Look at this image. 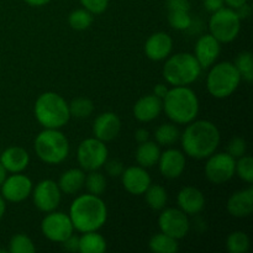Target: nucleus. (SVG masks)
I'll return each instance as SVG.
<instances>
[{
    "instance_id": "1",
    "label": "nucleus",
    "mask_w": 253,
    "mask_h": 253,
    "mask_svg": "<svg viewBox=\"0 0 253 253\" xmlns=\"http://www.w3.org/2000/svg\"><path fill=\"white\" fill-rule=\"evenodd\" d=\"M185 155L195 160H204L216 151L220 143V131L209 120L192 121L180 135Z\"/></svg>"
},
{
    "instance_id": "2",
    "label": "nucleus",
    "mask_w": 253,
    "mask_h": 253,
    "mask_svg": "<svg viewBox=\"0 0 253 253\" xmlns=\"http://www.w3.org/2000/svg\"><path fill=\"white\" fill-rule=\"evenodd\" d=\"M69 217L74 230L82 234L98 231L108 220V208L100 197L88 193L73 200L69 208Z\"/></svg>"
},
{
    "instance_id": "3",
    "label": "nucleus",
    "mask_w": 253,
    "mask_h": 253,
    "mask_svg": "<svg viewBox=\"0 0 253 253\" xmlns=\"http://www.w3.org/2000/svg\"><path fill=\"white\" fill-rule=\"evenodd\" d=\"M162 103L166 115L178 125H188L199 114V99L188 85L169 89Z\"/></svg>"
},
{
    "instance_id": "4",
    "label": "nucleus",
    "mask_w": 253,
    "mask_h": 253,
    "mask_svg": "<svg viewBox=\"0 0 253 253\" xmlns=\"http://www.w3.org/2000/svg\"><path fill=\"white\" fill-rule=\"evenodd\" d=\"M36 120L44 128H61L71 119L68 103L63 96L54 91H46L35 103Z\"/></svg>"
},
{
    "instance_id": "5",
    "label": "nucleus",
    "mask_w": 253,
    "mask_h": 253,
    "mask_svg": "<svg viewBox=\"0 0 253 253\" xmlns=\"http://www.w3.org/2000/svg\"><path fill=\"white\" fill-rule=\"evenodd\" d=\"M202 69L194 54L182 52L168 57L163 67V77L172 85L184 86L194 83L199 78Z\"/></svg>"
},
{
    "instance_id": "6",
    "label": "nucleus",
    "mask_w": 253,
    "mask_h": 253,
    "mask_svg": "<svg viewBox=\"0 0 253 253\" xmlns=\"http://www.w3.org/2000/svg\"><path fill=\"white\" fill-rule=\"evenodd\" d=\"M35 152L46 165H59L69 155V142L59 128H44L35 138Z\"/></svg>"
},
{
    "instance_id": "7",
    "label": "nucleus",
    "mask_w": 253,
    "mask_h": 253,
    "mask_svg": "<svg viewBox=\"0 0 253 253\" xmlns=\"http://www.w3.org/2000/svg\"><path fill=\"white\" fill-rule=\"evenodd\" d=\"M241 81V76L234 63L221 62L210 69L207 78V88L214 98L225 99L235 93Z\"/></svg>"
},
{
    "instance_id": "8",
    "label": "nucleus",
    "mask_w": 253,
    "mask_h": 253,
    "mask_svg": "<svg viewBox=\"0 0 253 253\" xmlns=\"http://www.w3.org/2000/svg\"><path fill=\"white\" fill-rule=\"evenodd\" d=\"M209 30L210 34L220 43H229L239 36L241 30V19L237 16L234 9L224 6L212 12L209 20Z\"/></svg>"
},
{
    "instance_id": "9",
    "label": "nucleus",
    "mask_w": 253,
    "mask_h": 253,
    "mask_svg": "<svg viewBox=\"0 0 253 253\" xmlns=\"http://www.w3.org/2000/svg\"><path fill=\"white\" fill-rule=\"evenodd\" d=\"M109 156L105 142L95 137H89L82 141L77 150V160L81 168L86 172L98 170L104 166Z\"/></svg>"
},
{
    "instance_id": "10",
    "label": "nucleus",
    "mask_w": 253,
    "mask_h": 253,
    "mask_svg": "<svg viewBox=\"0 0 253 253\" xmlns=\"http://www.w3.org/2000/svg\"><path fill=\"white\" fill-rule=\"evenodd\" d=\"M235 165L236 160L227 152H214L208 157L204 169L205 175L212 184H224L234 177Z\"/></svg>"
},
{
    "instance_id": "11",
    "label": "nucleus",
    "mask_w": 253,
    "mask_h": 253,
    "mask_svg": "<svg viewBox=\"0 0 253 253\" xmlns=\"http://www.w3.org/2000/svg\"><path fill=\"white\" fill-rule=\"evenodd\" d=\"M41 231L49 241L62 244L67 237L74 234V227L69 215L61 211L47 212L41 222Z\"/></svg>"
},
{
    "instance_id": "12",
    "label": "nucleus",
    "mask_w": 253,
    "mask_h": 253,
    "mask_svg": "<svg viewBox=\"0 0 253 253\" xmlns=\"http://www.w3.org/2000/svg\"><path fill=\"white\" fill-rule=\"evenodd\" d=\"M158 226L161 232L175 240H180L187 236L189 232L190 222L188 215L182 210L168 208V209H162V212L158 217Z\"/></svg>"
},
{
    "instance_id": "13",
    "label": "nucleus",
    "mask_w": 253,
    "mask_h": 253,
    "mask_svg": "<svg viewBox=\"0 0 253 253\" xmlns=\"http://www.w3.org/2000/svg\"><path fill=\"white\" fill-rule=\"evenodd\" d=\"M31 194L35 207L40 211L46 212V214L58 208L62 198V192L58 187V183L52 179L41 180L32 189Z\"/></svg>"
},
{
    "instance_id": "14",
    "label": "nucleus",
    "mask_w": 253,
    "mask_h": 253,
    "mask_svg": "<svg viewBox=\"0 0 253 253\" xmlns=\"http://www.w3.org/2000/svg\"><path fill=\"white\" fill-rule=\"evenodd\" d=\"M0 189H1V197L6 202L21 203L31 195L34 184L27 175L21 173H12L11 175L6 177Z\"/></svg>"
},
{
    "instance_id": "15",
    "label": "nucleus",
    "mask_w": 253,
    "mask_h": 253,
    "mask_svg": "<svg viewBox=\"0 0 253 253\" xmlns=\"http://www.w3.org/2000/svg\"><path fill=\"white\" fill-rule=\"evenodd\" d=\"M220 44L221 43L211 34L203 35L198 39L194 47V57L202 68H209L215 63L221 52Z\"/></svg>"
},
{
    "instance_id": "16",
    "label": "nucleus",
    "mask_w": 253,
    "mask_h": 253,
    "mask_svg": "<svg viewBox=\"0 0 253 253\" xmlns=\"http://www.w3.org/2000/svg\"><path fill=\"white\" fill-rule=\"evenodd\" d=\"M121 130L120 118L115 113L106 111L100 114L98 118L94 120L93 124V133L94 137L103 142H110L115 140Z\"/></svg>"
},
{
    "instance_id": "17",
    "label": "nucleus",
    "mask_w": 253,
    "mask_h": 253,
    "mask_svg": "<svg viewBox=\"0 0 253 253\" xmlns=\"http://www.w3.org/2000/svg\"><path fill=\"white\" fill-rule=\"evenodd\" d=\"M158 166L163 177L168 179H175L180 177L185 169L184 153L175 148H168L165 152H161Z\"/></svg>"
},
{
    "instance_id": "18",
    "label": "nucleus",
    "mask_w": 253,
    "mask_h": 253,
    "mask_svg": "<svg viewBox=\"0 0 253 253\" xmlns=\"http://www.w3.org/2000/svg\"><path fill=\"white\" fill-rule=\"evenodd\" d=\"M124 188L130 194L142 195L151 185V177L147 170L141 166H132L124 169L121 174Z\"/></svg>"
},
{
    "instance_id": "19",
    "label": "nucleus",
    "mask_w": 253,
    "mask_h": 253,
    "mask_svg": "<svg viewBox=\"0 0 253 253\" xmlns=\"http://www.w3.org/2000/svg\"><path fill=\"white\" fill-rule=\"evenodd\" d=\"M173 49V40L166 32H156L151 35L145 43V53L151 61H163L170 56Z\"/></svg>"
},
{
    "instance_id": "20",
    "label": "nucleus",
    "mask_w": 253,
    "mask_h": 253,
    "mask_svg": "<svg viewBox=\"0 0 253 253\" xmlns=\"http://www.w3.org/2000/svg\"><path fill=\"white\" fill-rule=\"evenodd\" d=\"M163 110L162 99L155 94H148L136 101L133 106V115L140 123H150L157 119Z\"/></svg>"
},
{
    "instance_id": "21",
    "label": "nucleus",
    "mask_w": 253,
    "mask_h": 253,
    "mask_svg": "<svg viewBox=\"0 0 253 253\" xmlns=\"http://www.w3.org/2000/svg\"><path fill=\"white\" fill-rule=\"evenodd\" d=\"M177 203L179 209L187 215H197L204 209L205 198L200 189L195 187H185L178 193Z\"/></svg>"
},
{
    "instance_id": "22",
    "label": "nucleus",
    "mask_w": 253,
    "mask_h": 253,
    "mask_svg": "<svg viewBox=\"0 0 253 253\" xmlns=\"http://www.w3.org/2000/svg\"><path fill=\"white\" fill-rule=\"evenodd\" d=\"M0 163L4 166L7 173H21L30 163V155L25 148L11 146L2 151L0 155Z\"/></svg>"
},
{
    "instance_id": "23",
    "label": "nucleus",
    "mask_w": 253,
    "mask_h": 253,
    "mask_svg": "<svg viewBox=\"0 0 253 253\" xmlns=\"http://www.w3.org/2000/svg\"><path fill=\"white\" fill-rule=\"evenodd\" d=\"M227 211L235 217H247L253 211V188L235 192L227 200Z\"/></svg>"
},
{
    "instance_id": "24",
    "label": "nucleus",
    "mask_w": 253,
    "mask_h": 253,
    "mask_svg": "<svg viewBox=\"0 0 253 253\" xmlns=\"http://www.w3.org/2000/svg\"><path fill=\"white\" fill-rule=\"evenodd\" d=\"M84 182H85L84 170L79 169V168H72V169L62 173L61 178H59L58 187L62 193L72 195L78 193L84 187Z\"/></svg>"
},
{
    "instance_id": "25",
    "label": "nucleus",
    "mask_w": 253,
    "mask_h": 253,
    "mask_svg": "<svg viewBox=\"0 0 253 253\" xmlns=\"http://www.w3.org/2000/svg\"><path fill=\"white\" fill-rule=\"evenodd\" d=\"M136 161L138 165L143 168L153 167L156 163H158L161 156L160 146L151 141H146L138 145L136 150Z\"/></svg>"
},
{
    "instance_id": "26",
    "label": "nucleus",
    "mask_w": 253,
    "mask_h": 253,
    "mask_svg": "<svg viewBox=\"0 0 253 253\" xmlns=\"http://www.w3.org/2000/svg\"><path fill=\"white\" fill-rule=\"evenodd\" d=\"M106 251V240L98 231L84 232L79 237L81 253H103Z\"/></svg>"
},
{
    "instance_id": "27",
    "label": "nucleus",
    "mask_w": 253,
    "mask_h": 253,
    "mask_svg": "<svg viewBox=\"0 0 253 253\" xmlns=\"http://www.w3.org/2000/svg\"><path fill=\"white\" fill-rule=\"evenodd\" d=\"M150 250L155 253H175L179 250L178 240L168 236V235L160 232L151 237L148 242Z\"/></svg>"
},
{
    "instance_id": "28",
    "label": "nucleus",
    "mask_w": 253,
    "mask_h": 253,
    "mask_svg": "<svg viewBox=\"0 0 253 253\" xmlns=\"http://www.w3.org/2000/svg\"><path fill=\"white\" fill-rule=\"evenodd\" d=\"M145 198L148 207L152 210H156V211L165 209L168 202L167 190L162 185L152 184V183L145 192Z\"/></svg>"
},
{
    "instance_id": "29",
    "label": "nucleus",
    "mask_w": 253,
    "mask_h": 253,
    "mask_svg": "<svg viewBox=\"0 0 253 253\" xmlns=\"http://www.w3.org/2000/svg\"><path fill=\"white\" fill-rule=\"evenodd\" d=\"M180 137L179 128L173 124H162L157 127L155 132V138L158 145L172 146Z\"/></svg>"
},
{
    "instance_id": "30",
    "label": "nucleus",
    "mask_w": 253,
    "mask_h": 253,
    "mask_svg": "<svg viewBox=\"0 0 253 253\" xmlns=\"http://www.w3.org/2000/svg\"><path fill=\"white\" fill-rule=\"evenodd\" d=\"M68 24L73 30L83 31V30L90 27V25L93 24V14L84 7L83 9H77L69 14Z\"/></svg>"
},
{
    "instance_id": "31",
    "label": "nucleus",
    "mask_w": 253,
    "mask_h": 253,
    "mask_svg": "<svg viewBox=\"0 0 253 253\" xmlns=\"http://www.w3.org/2000/svg\"><path fill=\"white\" fill-rule=\"evenodd\" d=\"M227 251L230 253H246L250 249V239L244 231H234L226 240Z\"/></svg>"
},
{
    "instance_id": "32",
    "label": "nucleus",
    "mask_w": 253,
    "mask_h": 253,
    "mask_svg": "<svg viewBox=\"0 0 253 253\" xmlns=\"http://www.w3.org/2000/svg\"><path fill=\"white\" fill-rule=\"evenodd\" d=\"M84 187L86 188L89 194L100 197L106 189L105 175H104L103 173L98 172V170H91V172H89V174L85 177Z\"/></svg>"
},
{
    "instance_id": "33",
    "label": "nucleus",
    "mask_w": 253,
    "mask_h": 253,
    "mask_svg": "<svg viewBox=\"0 0 253 253\" xmlns=\"http://www.w3.org/2000/svg\"><path fill=\"white\" fill-rule=\"evenodd\" d=\"M69 113L71 116H74L77 119H85L91 115L94 110V104L90 99L88 98H76L68 104Z\"/></svg>"
},
{
    "instance_id": "34",
    "label": "nucleus",
    "mask_w": 253,
    "mask_h": 253,
    "mask_svg": "<svg viewBox=\"0 0 253 253\" xmlns=\"http://www.w3.org/2000/svg\"><path fill=\"white\" fill-rule=\"evenodd\" d=\"M234 64L239 71L241 78L247 83H251L253 79V61L251 52H241L236 57Z\"/></svg>"
},
{
    "instance_id": "35",
    "label": "nucleus",
    "mask_w": 253,
    "mask_h": 253,
    "mask_svg": "<svg viewBox=\"0 0 253 253\" xmlns=\"http://www.w3.org/2000/svg\"><path fill=\"white\" fill-rule=\"evenodd\" d=\"M9 251L11 253H34L36 247L27 235L17 234L10 240Z\"/></svg>"
},
{
    "instance_id": "36",
    "label": "nucleus",
    "mask_w": 253,
    "mask_h": 253,
    "mask_svg": "<svg viewBox=\"0 0 253 253\" xmlns=\"http://www.w3.org/2000/svg\"><path fill=\"white\" fill-rule=\"evenodd\" d=\"M235 173L244 182L251 184L253 182V160L251 156H242L236 161L235 165Z\"/></svg>"
},
{
    "instance_id": "37",
    "label": "nucleus",
    "mask_w": 253,
    "mask_h": 253,
    "mask_svg": "<svg viewBox=\"0 0 253 253\" xmlns=\"http://www.w3.org/2000/svg\"><path fill=\"white\" fill-rule=\"evenodd\" d=\"M168 21H169V25L173 29L179 30V31H185L192 25L193 19L189 15V11L179 10V11L168 12Z\"/></svg>"
},
{
    "instance_id": "38",
    "label": "nucleus",
    "mask_w": 253,
    "mask_h": 253,
    "mask_svg": "<svg viewBox=\"0 0 253 253\" xmlns=\"http://www.w3.org/2000/svg\"><path fill=\"white\" fill-rule=\"evenodd\" d=\"M246 151L247 143L246 141L241 137L232 138L229 142V145H227V153H229L230 156H232L235 160L246 155Z\"/></svg>"
},
{
    "instance_id": "39",
    "label": "nucleus",
    "mask_w": 253,
    "mask_h": 253,
    "mask_svg": "<svg viewBox=\"0 0 253 253\" xmlns=\"http://www.w3.org/2000/svg\"><path fill=\"white\" fill-rule=\"evenodd\" d=\"M81 4L93 15H99L108 9L109 0H81Z\"/></svg>"
},
{
    "instance_id": "40",
    "label": "nucleus",
    "mask_w": 253,
    "mask_h": 253,
    "mask_svg": "<svg viewBox=\"0 0 253 253\" xmlns=\"http://www.w3.org/2000/svg\"><path fill=\"white\" fill-rule=\"evenodd\" d=\"M104 167H105L106 173H108L110 177H121L124 172V163L119 160H110L104 163Z\"/></svg>"
},
{
    "instance_id": "41",
    "label": "nucleus",
    "mask_w": 253,
    "mask_h": 253,
    "mask_svg": "<svg viewBox=\"0 0 253 253\" xmlns=\"http://www.w3.org/2000/svg\"><path fill=\"white\" fill-rule=\"evenodd\" d=\"M168 11H189L190 2L189 0H167Z\"/></svg>"
},
{
    "instance_id": "42",
    "label": "nucleus",
    "mask_w": 253,
    "mask_h": 253,
    "mask_svg": "<svg viewBox=\"0 0 253 253\" xmlns=\"http://www.w3.org/2000/svg\"><path fill=\"white\" fill-rule=\"evenodd\" d=\"M62 246H63V249L68 252H79V237L76 236L74 234H72L71 236L67 237V239L62 242Z\"/></svg>"
},
{
    "instance_id": "43",
    "label": "nucleus",
    "mask_w": 253,
    "mask_h": 253,
    "mask_svg": "<svg viewBox=\"0 0 253 253\" xmlns=\"http://www.w3.org/2000/svg\"><path fill=\"white\" fill-rule=\"evenodd\" d=\"M204 2V6L208 11L215 12L217 10H220L221 7H224V0H203Z\"/></svg>"
},
{
    "instance_id": "44",
    "label": "nucleus",
    "mask_w": 253,
    "mask_h": 253,
    "mask_svg": "<svg viewBox=\"0 0 253 253\" xmlns=\"http://www.w3.org/2000/svg\"><path fill=\"white\" fill-rule=\"evenodd\" d=\"M235 11H236L237 16H239L240 19L244 20V19H247V17L251 15L252 7L249 2H245L244 5H241V6H239L237 9H235Z\"/></svg>"
},
{
    "instance_id": "45",
    "label": "nucleus",
    "mask_w": 253,
    "mask_h": 253,
    "mask_svg": "<svg viewBox=\"0 0 253 253\" xmlns=\"http://www.w3.org/2000/svg\"><path fill=\"white\" fill-rule=\"evenodd\" d=\"M148 138H150V132L146 128H138V130H136L135 140L138 143L146 142V141H148Z\"/></svg>"
},
{
    "instance_id": "46",
    "label": "nucleus",
    "mask_w": 253,
    "mask_h": 253,
    "mask_svg": "<svg viewBox=\"0 0 253 253\" xmlns=\"http://www.w3.org/2000/svg\"><path fill=\"white\" fill-rule=\"evenodd\" d=\"M168 90H169V89L167 88V85L160 83L157 84V85H155V88H153V94H155L156 96H158L160 99H163L166 95H167Z\"/></svg>"
},
{
    "instance_id": "47",
    "label": "nucleus",
    "mask_w": 253,
    "mask_h": 253,
    "mask_svg": "<svg viewBox=\"0 0 253 253\" xmlns=\"http://www.w3.org/2000/svg\"><path fill=\"white\" fill-rule=\"evenodd\" d=\"M224 2L227 5V6L235 10L239 6H241V5H244L245 2H247V0H224Z\"/></svg>"
},
{
    "instance_id": "48",
    "label": "nucleus",
    "mask_w": 253,
    "mask_h": 253,
    "mask_svg": "<svg viewBox=\"0 0 253 253\" xmlns=\"http://www.w3.org/2000/svg\"><path fill=\"white\" fill-rule=\"evenodd\" d=\"M27 5L30 6H35V7H39V6H43V5L48 4L51 0H24Z\"/></svg>"
},
{
    "instance_id": "49",
    "label": "nucleus",
    "mask_w": 253,
    "mask_h": 253,
    "mask_svg": "<svg viewBox=\"0 0 253 253\" xmlns=\"http://www.w3.org/2000/svg\"><path fill=\"white\" fill-rule=\"evenodd\" d=\"M6 177H7V170L5 169L4 166L0 163V187H1V184L4 183V180L6 179Z\"/></svg>"
},
{
    "instance_id": "50",
    "label": "nucleus",
    "mask_w": 253,
    "mask_h": 253,
    "mask_svg": "<svg viewBox=\"0 0 253 253\" xmlns=\"http://www.w3.org/2000/svg\"><path fill=\"white\" fill-rule=\"evenodd\" d=\"M5 210H6V204H5V199L0 194V220L2 219L5 214Z\"/></svg>"
}]
</instances>
